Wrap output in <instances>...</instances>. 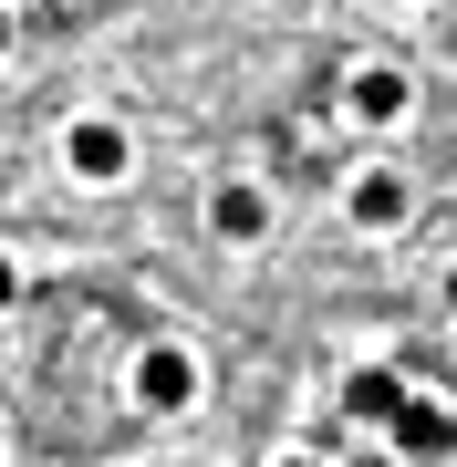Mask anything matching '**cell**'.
<instances>
[{
  "label": "cell",
  "instance_id": "6da1fadb",
  "mask_svg": "<svg viewBox=\"0 0 457 467\" xmlns=\"http://www.w3.org/2000/svg\"><path fill=\"white\" fill-rule=\"evenodd\" d=\"M187 395H198V364H187L177 343H146V353H136V405H156V416H177Z\"/></svg>",
  "mask_w": 457,
  "mask_h": 467
},
{
  "label": "cell",
  "instance_id": "7a4b0ae2",
  "mask_svg": "<svg viewBox=\"0 0 457 467\" xmlns=\"http://www.w3.org/2000/svg\"><path fill=\"white\" fill-rule=\"evenodd\" d=\"M447 447H457V416H447V405H426V395H406V405H395V457L437 467Z\"/></svg>",
  "mask_w": 457,
  "mask_h": 467
},
{
  "label": "cell",
  "instance_id": "3957f363",
  "mask_svg": "<svg viewBox=\"0 0 457 467\" xmlns=\"http://www.w3.org/2000/svg\"><path fill=\"white\" fill-rule=\"evenodd\" d=\"M63 156H73V177H94V187H115V177H125V135H115V125H73V135H63Z\"/></svg>",
  "mask_w": 457,
  "mask_h": 467
},
{
  "label": "cell",
  "instance_id": "277c9868",
  "mask_svg": "<svg viewBox=\"0 0 457 467\" xmlns=\"http://www.w3.org/2000/svg\"><path fill=\"white\" fill-rule=\"evenodd\" d=\"M395 405H406V384H395L385 364H364L354 384H343V416H354V426H395Z\"/></svg>",
  "mask_w": 457,
  "mask_h": 467
},
{
  "label": "cell",
  "instance_id": "5b68a950",
  "mask_svg": "<svg viewBox=\"0 0 457 467\" xmlns=\"http://www.w3.org/2000/svg\"><path fill=\"white\" fill-rule=\"evenodd\" d=\"M354 115L364 125H395V115H406V73H395V63H364L354 73Z\"/></svg>",
  "mask_w": 457,
  "mask_h": 467
},
{
  "label": "cell",
  "instance_id": "8992f818",
  "mask_svg": "<svg viewBox=\"0 0 457 467\" xmlns=\"http://www.w3.org/2000/svg\"><path fill=\"white\" fill-rule=\"evenodd\" d=\"M208 218H219V239H260V229H271V198H260V187H219Z\"/></svg>",
  "mask_w": 457,
  "mask_h": 467
},
{
  "label": "cell",
  "instance_id": "52a82bcc",
  "mask_svg": "<svg viewBox=\"0 0 457 467\" xmlns=\"http://www.w3.org/2000/svg\"><path fill=\"white\" fill-rule=\"evenodd\" d=\"M354 218H364V229H395V218H406V177L364 167V177H354Z\"/></svg>",
  "mask_w": 457,
  "mask_h": 467
},
{
  "label": "cell",
  "instance_id": "ba28073f",
  "mask_svg": "<svg viewBox=\"0 0 457 467\" xmlns=\"http://www.w3.org/2000/svg\"><path fill=\"white\" fill-rule=\"evenodd\" d=\"M11 301H21V270H11V260H0V312H11Z\"/></svg>",
  "mask_w": 457,
  "mask_h": 467
},
{
  "label": "cell",
  "instance_id": "9c48e42d",
  "mask_svg": "<svg viewBox=\"0 0 457 467\" xmlns=\"http://www.w3.org/2000/svg\"><path fill=\"white\" fill-rule=\"evenodd\" d=\"M447 312H457V270H447Z\"/></svg>",
  "mask_w": 457,
  "mask_h": 467
},
{
  "label": "cell",
  "instance_id": "30bf717a",
  "mask_svg": "<svg viewBox=\"0 0 457 467\" xmlns=\"http://www.w3.org/2000/svg\"><path fill=\"white\" fill-rule=\"evenodd\" d=\"M0 52H11V21H0Z\"/></svg>",
  "mask_w": 457,
  "mask_h": 467
},
{
  "label": "cell",
  "instance_id": "8fae6325",
  "mask_svg": "<svg viewBox=\"0 0 457 467\" xmlns=\"http://www.w3.org/2000/svg\"><path fill=\"white\" fill-rule=\"evenodd\" d=\"M281 467H312V457H281Z\"/></svg>",
  "mask_w": 457,
  "mask_h": 467
},
{
  "label": "cell",
  "instance_id": "7c38bea8",
  "mask_svg": "<svg viewBox=\"0 0 457 467\" xmlns=\"http://www.w3.org/2000/svg\"><path fill=\"white\" fill-rule=\"evenodd\" d=\"M374 467H385V457H374Z\"/></svg>",
  "mask_w": 457,
  "mask_h": 467
}]
</instances>
